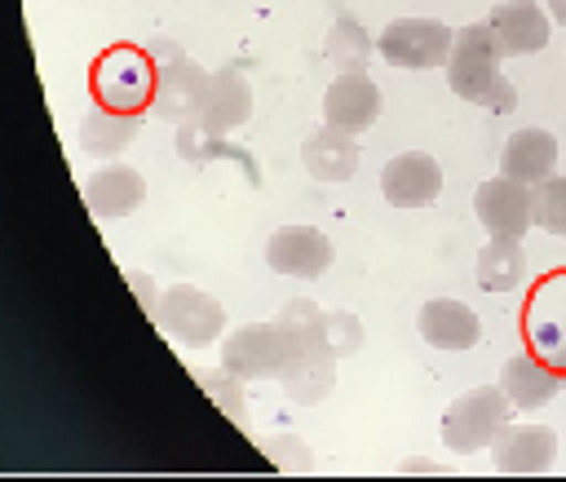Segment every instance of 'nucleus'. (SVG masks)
I'll return each instance as SVG.
<instances>
[{
	"label": "nucleus",
	"instance_id": "1",
	"mask_svg": "<svg viewBox=\"0 0 566 482\" xmlns=\"http://www.w3.org/2000/svg\"><path fill=\"white\" fill-rule=\"evenodd\" d=\"M447 84L455 97H464L482 111H495V115L517 106L513 84L500 75V49H495V35L486 22H469L455 31V44L447 57Z\"/></svg>",
	"mask_w": 566,
	"mask_h": 482
},
{
	"label": "nucleus",
	"instance_id": "2",
	"mask_svg": "<svg viewBox=\"0 0 566 482\" xmlns=\"http://www.w3.org/2000/svg\"><path fill=\"white\" fill-rule=\"evenodd\" d=\"M513 416V398L500 385H478L469 394H460L447 411H442V442L455 455H473L495 447V438L509 429Z\"/></svg>",
	"mask_w": 566,
	"mask_h": 482
},
{
	"label": "nucleus",
	"instance_id": "3",
	"mask_svg": "<svg viewBox=\"0 0 566 482\" xmlns=\"http://www.w3.org/2000/svg\"><path fill=\"white\" fill-rule=\"evenodd\" d=\"M150 57H155V88H150V115L168 119V124H195L208 71L199 62H190L177 44H168L164 35L150 40Z\"/></svg>",
	"mask_w": 566,
	"mask_h": 482
},
{
	"label": "nucleus",
	"instance_id": "4",
	"mask_svg": "<svg viewBox=\"0 0 566 482\" xmlns=\"http://www.w3.org/2000/svg\"><path fill=\"white\" fill-rule=\"evenodd\" d=\"M455 44V31L438 18H394L380 35H376V53L389 66L402 71H429V66H447Z\"/></svg>",
	"mask_w": 566,
	"mask_h": 482
},
{
	"label": "nucleus",
	"instance_id": "5",
	"mask_svg": "<svg viewBox=\"0 0 566 482\" xmlns=\"http://www.w3.org/2000/svg\"><path fill=\"white\" fill-rule=\"evenodd\" d=\"M155 323L164 327L168 340L190 345V349H203V345H212L226 332V305L217 296H208L203 287L177 283V287H164V301H159Z\"/></svg>",
	"mask_w": 566,
	"mask_h": 482
},
{
	"label": "nucleus",
	"instance_id": "6",
	"mask_svg": "<svg viewBox=\"0 0 566 482\" xmlns=\"http://www.w3.org/2000/svg\"><path fill=\"white\" fill-rule=\"evenodd\" d=\"M155 88V57L137 49H111L93 66V93L111 111H146Z\"/></svg>",
	"mask_w": 566,
	"mask_h": 482
},
{
	"label": "nucleus",
	"instance_id": "7",
	"mask_svg": "<svg viewBox=\"0 0 566 482\" xmlns=\"http://www.w3.org/2000/svg\"><path fill=\"white\" fill-rule=\"evenodd\" d=\"M473 212L491 239H522L535 226V190L517 177H486L473 195Z\"/></svg>",
	"mask_w": 566,
	"mask_h": 482
},
{
	"label": "nucleus",
	"instance_id": "8",
	"mask_svg": "<svg viewBox=\"0 0 566 482\" xmlns=\"http://www.w3.org/2000/svg\"><path fill=\"white\" fill-rule=\"evenodd\" d=\"M221 367L239 380H279L287 367V336L279 323H252L221 340Z\"/></svg>",
	"mask_w": 566,
	"mask_h": 482
},
{
	"label": "nucleus",
	"instance_id": "9",
	"mask_svg": "<svg viewBox=\"0 0 566 482\" xmlns=\"http://www.w3.org/2000/svg\"><path fill=\"white\" fill-rule=\"evenodd\" d=\"M279 380H283L287 398L301 402V407H314V402L332 398V389H336V349L327 340H296V336H287V367H283Z\"/></svg>",
	"mask_w": 566,
	"mask_h": 482
},
{
	"label": "nucleus",
	"instance_id": "10",
	"mask_svg": "<svg viewBox=\"0 0 566 482\" xmlns=\"http://www.w3.org/2000/svg\"><path fill=\"white\" fill-rule=\"evenodd\" d=\"M265 261L274 274H287V279H318L327 274V265L336 261L332 252V239L314 226H279L265 243Z\"/></svg>",
	"mask_w": 566,
	"mask_h": 482
},
{
	"label": "nucleus",
	"instance_id": "11",
	"mask_svg": "<svg viewBox=\"0 0 566 482\" xmlns=\"http://www.w3.org/2000/svg\"><path fill=\"white\" fill-rule=\"evenodd\" d=\"M248 115H252V88H248V80H243L234 66L208 71V84H203L195 124H199L208 137H226V133L243 128Z\"/></svg>",
	"mask_w": 566,
	"mask_h": 482
},
{
	"label": "nucleus",
	"instance_id": "12",
	"mask_svg": "<svg viewBox=\"0 0 566 482\" xmlns=\"http://www.w3.org/2000/svg\"><path fill=\"white\" fill-rule=\"evenodd\" d=\"M380 195L394 208H429L442 195V168H438V159L424 155V150L394 155L380 168Z\"/></svg>",
	"mask_w": 566,
	"mask_h": 482
},
{
	"label": "nucleus",
	"instance_id": "13",
	"mask_svg": "<svg viewBox=\"0 0 566 482\" xmlns=\"http://www.w3.org/2000/svg\"><path fill=\"white\" fill-rule=\"evenodd\" d=\"M376 119H380V88L367 80V71H340L323 93V124L358 137Z\"/></svg>",
	"mask_w": 566,
	"mask_h": 482
},
{
	"label": "nucleus",
	"instance_id": "14",
	"mask_svg": "<svg viewBox=\"0 0 566 482\" xmlns=\"http://www.w3.org/2000/svg\"><path fill=\"white\" fill-rule=\"evenodd\" d=\"M486 27L495 35L500 57H531V53H539L548 44L553 18L539 4H531V0H504V4L491 9Z\"/></svg>",
	"mask_w": 566,
	"mask_h": 482
},
{
	"label": "nucleus",
	"instance_id": "15",
	"mask_svg": "<svg viewBox=\"0 0 566 482\" xmlns=\"http://www.w3.org/2000/svg\"><path fill=\"white\" fill-rule=\"evenodd\" d=\"M142 199H146V181L128 164H106V168H97V172L84 177V203L102 221L128 217L133 208H142Z\"/></svg>",
	"mask_w": 566,
	"mask_h": 482
},
{
	"label": "nucleus",
	"instance_id": "16",
	"mask_svg": "<svg viewBox=\"0 0 566 482\" xmlns=\"http://www.w3.org/2000/svg\"><path fill=\"white\" fill-rule=\"evenodd\" d=\"M416 332H420L433 349H473L478 336H482V323H478V314H473L464 301L433 296V301L420 305Z\"/></svg>",
	"mask_w": 566,
	"mask_h": 482
},
{
	"label": "nucleus",
	"instance_id": "17",
	"mask_svg": "<svg viewBox=\"0 0 566 482\" xmlns=\"http://www.w3.org/2000/svg\"><path fill=\"white\" fill-rule=\"evenodd\" d=\"M301 164L314 181H327V186H340L358 172V146H354V133L345 128H314L305 142H301Z\"/></svg>",
	"mask_w": 566,
	"mask_h": 482
},
{
	"label": "nucleus",
	"instance_id": "18",
	"mask_svg": "<svg viewBox=\"0 0 566 482\" xmlns=\"http://www.w3.org/2000/svg\"><path fill=\"white\" fill-rule=\"evenodd\" d=\"M557 460V433L544 425H509L495 438L500 473H548Z\"/></svg>",
	"mask_w": 566,
	"mask_h": 482
},
{
	"label": "nucleus",
	"instance_id": "19",
	"mask_svg": "<svg viewBox=\"0 0 566 482\" xmlns=\"http://www.w3.org/2000/svg\"><path fill=\"white\" fill-rule=\"evenodd\" d=\"M557 168V137L548 128H517L500 146V172L526 186H539Z\"/></svg>",
	"mask_w": 566,
	"mask_h": 482
},
{
	"label": "nucleus",
	"instance_id": "20",
	"mask_svg": "<svg viewBox=\"0 0 566 482\" xmlns=\"http://www.w3.org/2000/svg\"><path fill=\"white\" fill-rule=\"evenodd\" d=\"M562 380H566L562 371H553L544 358H531V354H513L500 367V389L513 398L517 411H535V407L553 402Z\"/></svg>",
	"mask_w": 566,
	"mask_h": 482
},
{
	"label": "nucleus",
	"instance_id": "21",
	"mask_svg": "<svg viewBox=\"0 0 566 482\" xmlns=\"http://www.w3.org/2000/svg\"><path fill=\"white\" fill-rule=\"evenodd\" d=\"M142 128V111H111V106H97L80 119V146L93 155V159H111L119 155Z\"/></svg>",
	"mask_w": 566,
	"mask_h": 482
},
{
	"label": "nucleus",
	"instance_id": "22",
	"mask_svg": "<svg viewBox=\"0 0 566 482\" xmlns=\"http://www.w3.org/2000/svg\"><path fill=\"white\" fill-rule=\"evenodd\" d=\"M531 323H535L539 358L557 363V371L566 376V279H548V283H544Z\"/></svg>",
	"mask_w": 566,
	"mask_h": 482
},
{
	"label": "nucleus",
	"instance_id": "23",
	"mask_svg": "<svg viewBox=\"0 0 566 482\" xmlns=\"http://www.w3.org/2000/svg\"><path fill=\"white\" fill-rule=\"evenodd\" d=\"M478 283L486 292H513L526 283V252L522 239H486L478 252Z\"/></svg>",
	"mask_w": 566,
	"mask_h": 482
},
{
	"label": "nucleus",
	"instance_id": "24",
	"mask_svg": "<svg viewBox=\"0 0 566 482\" xmlns=\"http://www.w3.org/2000/svg\"><path fill=\"white\" fill-rule=\"evenodd\" d=\"M371 53H376V40L363 31V22L349 18V13H340L332 22V31H327V57L340 71H367V57Z\"/></svg>",
	"mask_w": 566,
	"mask_h": 482
},
{
	"label": "nucleus",
	"instance_id": "25",
	"mask_svg": "<svg viewBox=\"0 0 566 482\" xmlns=\"http://www.w3.org/2000/svg\"><path fill=\"white\" fill-rule=\"evenodd\" d=\"M195 380H199V389L234 420V425H243L248 420V398H243V385L248 380H239L230 367H217V371H195Z\"/></svg>",
	"mask_w": 566,
	"mask_h": 482
},
{
	"label": "nucleus",
	"instance_id": "26",
	"mask_svg": "<svg viewBox=\"0 0 566 482\" xmlns=\"http://www.w3.org/2000/svg\"><path fill=\"white\" fill-rule=\"evenodd\" d=\"M535 190V226L544 230V234H557V239H566V177H544L539 186H531Z\"/></svg>",
	"mask_w": 566,
	"mask_h": 482
},
{
	"label": "nucleus",
	"instance_id": "27",
	"mask_svg": "<svg viewBox=\"0 0 566 482\" xmlns=\"http://www.w3.org/2000/svg\"><path fill=\"white\" fill-rule=\"evenodd\" d=\"M327 340H332L336 358H340V354H354V349L363 345V323H358V314H349V310H327Z\"/></svg>",
	"mask_w": 566,
	"mask_h": 482
},
{
	"label": "nucleus",
	"instance_id": "28",
	"mask_svg": "<svg viewBox=\"0 0 566 482\" xmlns=\"http://www.w3.org/2000/svg\"><path fill=\"white\" fill-rule=\"evenodd\" d=\"M261 451L274 460V469H296V473H305L314 460H310V451L296 442V438H261Z\"/></svg>",
	"mask_w": 566,
	"mask_h": 482
},
{
	"label": "nucleus",
	"instance_id": "29",
	"mask_svg": "<svg viewBox=\"0 0 566 482\" xmlns=\"http://www.w3.org/2000/svg\"><path fill=\"white\" fill-rule=\"evenodd\" d=\"M128 283H133L137 301L146 305V314L155 318V314H159V301H164V292H155V279H150V274H137V270H133V274H128Z\"/></svg>",
	"mask_w": 566,
	"mask_h": 482
},
{
	"label": "nucleus",
	"instance_id": "30",
	"mask_svg": "<svg viewBox=\"0 0 566 482\" xmlns=\"http://www.w3.org/2000/svg\"><path fill=\"white\" fill-rule=\"evenodd\" d=\"M398 473H438V464H433V460H424V455H411V460H402V464H398Z\"/></svg>",
	"mask_w": 566,
	"mask_h": 482
},
{
	"label": "nucleus",
	"instance_id": "31",
	"mask_svg": "<svg viewBox=\"0 0 566 482\" xmlns=\"http://www.w3.org/2000/svg\"><path fill=\"white\" fill-rule=\"evenodd\" d=\"M548 18H553L557 27H566V0H548Z\"/></svg>",
	"mask_w": 566,
	"mask_h": 482
}]
</instances>
